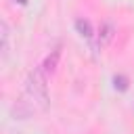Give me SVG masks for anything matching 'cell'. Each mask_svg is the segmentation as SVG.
Masks as SVG:
<instances>
[{"instance_id": "6da1fadb", "label": "cell", "mask_w": 134, "mask_h": 134, "mask_svg": "<svg viewBox=\"0 0 134 134\" xmlns=\"http://www.w3.org/2000/svg\"><path fill=\"white\" fill-rule=\"evenodd\" d=\"M46 82H48V75L42 69V65L34 67L25 80V96L29 98L31 107H38L40 111L48 107V84Z\"/></svg>"}, {"instance_id": "7a4b0ae2", "label": "cell", "mask_w": 134, "mask_h": 134, "mask_svg": "<svg viewBox=\"0 0 134 134\" xmlns=\"http://www.w3.org/2000/svg\"><path fill=\"white\" fill-rule=\"evenodd\" d=\"M113 36H115V25H113V21L111 19H107V21H103L100 23V27H98V46H107L111 40H113Z\"/></svg>"}, {"instance_id": "3957f363", "label": "cell", "mask_w": 134, "mask_h": 134, "mask_svg": "<svg viewBox=\"0 0 134 134\" xmlns=\"http://www.w3.org/2000/svg\"><path fill=\"white\" fill-rule=\"evenodd\" d=\"M59 59H61V46H54V48L50 50V54H48V57L44 59V63H42V69L46 71V75H52V73L57 71Z\"/></svg>"}, {"instance_id": "277c9868", "label": "cell", "mask_w": 134, "mask_h": 134, "mask_svg": "<svg viewBox=\"0 0 134 134\" xmlns=\"http://www.w3.org/2000/svg\"><path fill=\"white\" fill-rule=\"evenodd\" d=\"M75 29H77V34H80L82 38H86V40H92V36H94L90 21H86V19H82V17L75 19Z\"/></svg>"}, {"instance_id": "5b68a950", "label": "cell", "mask_w": 134, "mask_h": 134, "mask_svg": "<svg viewBox=\"0 0 134 134\" xmlns=\"http://www.w3.org/2000/svg\"><path fill=\"white\" fill-rule=\"evenodd\" d=\"M0 42H2V54L6 57L8 52V23L6 21H0Z\"/></svg>"}, {"instance_id": "8992f818", "label": "cell", "mask_w": 134, "mask_h": 134, "mask_svg": "<svg viewBox=\"0 0 134 134\" xmlns=\"http://www.w3.org/2000/svg\"><path fill=\"white\" fill-rule=\"evenodd\" d=\"M113 84H115V88L121 90V92L128 90V80H126L124 75H115V77H113Z\"/></svg>"}, {"instance_id": "52a82bcc", "label": "cell", "mask_w": 134, "mask_h": 134, "mask_svg": "<svg viewBox=\"0 0 134 134\" xmlns=\"http://www.w3.org/2000/svg\"><path fill=\"white\" fill-rule=\"evenodd\" d=\"M15 2H19V4H27V0H15Z\"/></svg>"}]
</instances>
